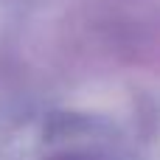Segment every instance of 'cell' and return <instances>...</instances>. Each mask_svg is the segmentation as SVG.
<instances>
[{
  "label": "cell",
  "instance_id": "1",
  "mask_svg": "<svg viewBox=\"0 0 160 160\" xmlns=\"http://www.w3.org/2000/svg\"><path fill=\"white\" fill-rule=\"evenodd\" d=\"M56 160H84V158H56Z\"/></svg>",
  "mask_w": 160,
  "mask_h": 160
}]
</instances>
